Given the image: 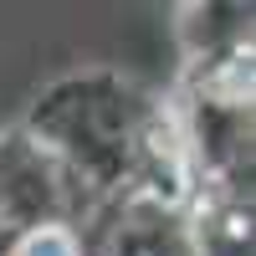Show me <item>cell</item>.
Here are the masks:
<instances>
[{"label":"cell","mask_w":256,"mask_h":256,"mask_svg":"<svg viewBox=\"0 0 256 256\" xmlns=\"http://www.w3.org/2000/svg\"><path fill=\"white\" fill-rule=\"evenodd\" d=\"M20 256H72V246H67V236H36Z\"/></svg>","instance_id":"obj_1"}]
</instances>
